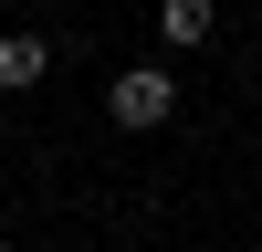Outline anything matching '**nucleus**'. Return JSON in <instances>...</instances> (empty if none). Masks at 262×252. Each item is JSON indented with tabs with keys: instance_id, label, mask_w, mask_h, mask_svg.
<instances>
[{
	"instance_id": "f257e3e1",
	"label": "nucleus",
	"mask_w": 262,
	"mask_h": 252,
	"mask_svg": "<svg viewBox=\"0 0 262 252\" xmlns=\"http://www.w3.org/2000/svg\"><path fill=\"white\" fill-rule=\"evenodd\" d=\"M168 105H179V74H168V63H126V74L105 84V116L116 126H168Z\"/></svg>"
},
{
	"instance_id": "f03ea898",
	"label": "nucleus",
	"mask_w": 262,
	"mask_h": 252,
	"mask_svg": "<svg viewBox=\"0 0 262 252\" xmlns=\"http://www.w3.org/2000/svg\"><path fill=\"white\" fill-rule=\"evenodd\" d=\"M42 74H53V42H42V32H11V42H0V95H32Z\"/></svg>"
},
{
	"instance_id": "7ed1b4c3",
	"label": "nucleus",
	"mask_w": 262,
	"mask_h": 252,
	"mask_svg": "<svg viewBox=\"0 0 262 252\" xmlns=\"http://www.w3.org/2000/svg\"><path fill=\"white\" fill-rule=\"evenodd\" d=\"M210 21H221L210 0H168V11H158V32H168V42H210Z\"/></svg>"
}]
</instances>
